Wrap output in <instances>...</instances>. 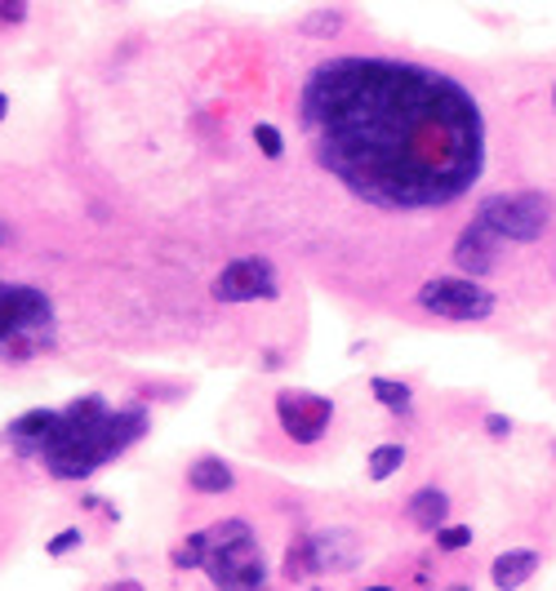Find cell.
<instances>
[{
	"mask_svg": "<svg viewBox=\"0 0 556 591\" xmlns=\"http://www.w3.org/2000/svg\"><path fill=\"white\" fill-rule=\"evenodd\" d=\"M299 121L320 165L379 210H445L485 174L472 89L409 59H326L303 80Z\"/></svg>",
	"mask_w": 556,
	"mask_h": 591,
	"instance_id": "cell-1",
	"label": "cell"
},
{
	"mask_svg": "<svg viewBox=\"0 0 556 591\" xmlns=\"http://www.w3.org/2000/svg\"><path fill=\"white\" fill-rule=\"evenodd\" d=\"M152 414L143 405L112 410L103 397H80L59 414V431L45 445L40 463L59 480H89L99 467L116 463L129 445L148 436Z\"/></svg>",
	"mask_w": 556,
	"mask_h": 591,
	"instance_id": "cell-2",
	"label": "cell"
},
{
	"mask_svg": "<svg viewBox=\"0 0 556 591\" xmlns=\"http://www.w3.org/2000/svg\"><path fill=\"white\" fill-rule=\"evenodd\" d=\"M205 574L214 591H263L267 587V561L250 529V520L227 516L214 529H205Z\"/></svg>",
	"mask_w": 556,
	"mask_h": 591,
	"instance_id": "cell-3",
	"label": "cell"
},
{
	"mask_svg": "<svg viewBox=\"0 0 556 591\" xmlns=\"http://www.w3.org/2000/svg\"><path fill=\"white\" fill-rule=\"evenodd\" d=\"M54 307L36 285H0V356L27 361L50 348Z\"/></svg>",
	"mask_w": 556,
	"mask_h": 591,
	"instance_id": "cell-4",
	"label": "cell"
},
{
	"mask_svg": "<svg viewBox=\"0 0 556 591\" xmlns=\"http://www.w3.org/2000/svg\"><path fill=\"white\" fill-rule=\"evenodd\" d=\"M556 218L552 196L543 191H503V196H485L477 205L472 223H481L490 236H498L503 244H534Z\"/></svg>",
	"mask_w": 556,
	"mask_h": 591,
	"instance_id": "cell-5",
	"label": "cell"
},
{
	"mask_svg": "<svg viewBox=\"0 0 556 591\" xmlns=\"http://www.w3.org/2000/svg\"><path fill=\"white\" fill-rule=\"evenodd\" d=\"M414 303H419L428 316L437 320H454V325H472V320H490L498 299L494 289H485L477 276H432L419 285L414 293Z\"/></svg>",
	"mask_w": 556,
	"mask_h": 591,
	"instance_id": "cell-6",
	"label": "cell"
},
{
	"mask_svg": "<svg viewBox=\"0 0 556 591\" xmlns=\"http://www.w3.org/2000/svg\"><path fill=\"white\" fill-rule=\"evenodd\" d=\"M361 561V543L352 529H312L303 538H294L286 552V578L290 582H307L320 574H348Z\"/></svg>",
	"mask_w": 556,
	"mask_h": 591,
	"instance_id": "cell-7",
	"label": "cell"
},
{
	"mask_svg": "<svg viewBox=\"0 0 556 591\" xmlns=\"http://www.w3.org/2000/svg\"><path fill=\"white\" fill-rule=\"evenodd\" d=\"M276 423H281V431L294 445H316L334 423V401L320 397V391L286 387V391H276Z\"/></svg>",
	"mask_w": 556,
	"mask_h": 591,
	"instance_id": "cell-8",
	"label": "cell"
},
{
	"mask_svg": "<svg viewBox=\"0 0 556 591\" xmlns=\"http://www.w3.org/2000/svg\"><path fill=\"white\" fill-rule=\"evenodd\" d=\"M210 293H214L218 303H258V299H276V293H281V285H276V267H271L267 259L250 254V259H231V263L214 276Z\"/></svg>",
	"mask_w": 556,
	"mask_h": 591,
	"instance_id": "cell-9",
	"label": "cell"
},
{
	"mask_svg": "<svg viewBox=\"0 0 556 591\" xmlns=\"http://www.w3.org/2000/svg\"><path fill=\"white\" fill-rule=\"evenodd\" d=\"M498 250H503L498 236H490L481 223H468V227H463V236L454 240V263H458V272L490 276L494 263H498Z\"/></svg>",
	"mask_w": 556,
	"mask_h": 591,
	"instance_id": "cell-10",
	"label": "cell"
},
{
	"mask_svg": "<svg viewBox=\"0 0 556 591\" xmlns=\"http://www.w3.org/2000/svg\"><path fill=\"white\" fill-rule=\"evenodd\" d=\"M59 414H63V410H27L23 418H14V423L5 427V440H10L18 454L40 458L45 445H50L54 431H59Z\"/></svg>",
	"mask_w": 556,
	"mask_h": 591,
	"instance_id": "cell-11",
	"label": "cell"
},
{
	"mask_svg": "<svg viewBox=\"0 0 556 591\" xmlns=\"http://www.w3.org/2000/svg\"><path fill=\"white\" fill-rule=\"evenodd\" d=\"M405 520L419 533H437L441 525H450V494L441 485H419L405 499Z\"/></svg>",
	"mask_w": 556,
	"mask_h": 591,
	"instance_id": "cell-12",
	"label": "cell"
},
{
	"mask_svg": "<svg viewBox=\"0 0 556 591\" xmlns=\"http://www.w3.org/2000/svg\"><path fill=\"white\" fill-rule=\"evenodd\" d=\"M539 565H543V556H539L534 548H507V552L494 556L490 582H494L498 591H517V587H526V582L539 574Z\"/></svg>",
	"mask_w": 556,
	"mask_h": 591,
	"instance_id": "cell-13",
	"label": "cell"
},
{
	"mask_svg": "<svg viewBox=\"0 0 556 591\" xmlns=\"http://www.w3.org/2000/svg\"><path fill=\"white\" fill-rule=\"evenodd\" d=\"M188 489H192V494H201V499L231 494V489H237V471H231L218 454H205V458H197L188 467Z\"/></svg>",
	"mask_w": 556,
	"mask_h": 591,
	"instance_id": "cell-14",
	"label": "cell"
},
{
	"mask_svg": "<svg viewBox=\"0 0 556 591\" xmlns=\"http://www.w3.org/2000/svg\"><path fill=\"white\" fill-rule=\"evenodd\" d=\"M405 445H401V440H383V445L379 450H369V463H365V476L369 480H375V485H383V480H392L401 467H405Z\"/></svg>",
	"mask_w": 556,
	"mask_h": 591,
	"instance_id": "cell-15",
	"label": "cell"
},
{
	"mask_svg": "<svg viewBox=\"0 0 556 591\" xmlns=\"http://www.w3.org/2000/svg\"><path fill=\"white\" fill-rule=\"evenodd\" d=\"M369 391H375V401L392 414H409V405H414V391L401 378H369Z\"/></svg>",
	"mask_w": 556,
	"mask_h": 591,
	"instance_id": "cell-16",
	"label": "cell"
},
{
	"mask_svg": "<svg viewBox=\"0 0 556 591\" xmlns=\"http://www.w3.org/2000/svg\"><path fill=\"white\" fill-rule=\"evenodd\" d=\"M169 565L174 569H205V529L182 538V543L169 552Z\"/></svg>",
	"mask_w": 556,
	"mask_h": 591,
	"instance_id": "cell-17",
	"label": "cell"
},
{
	"mask_svg": "<svg viewBox=\"0 0 556 591\" xmlns=\"http://www.w3.org/2000/svg\"><path fill=\"white\" fill-rule=\"evenodd\" d=\"M299 32H303V36H339V32H343V14H339V10H316V14L303 18Z\"/></svg>",
	"mask_w": 556,
	"mask_h": 591,
	"instance_id": "cell-18",
	"label": "cell"
},
{
	"mask_svg": "<svg viewBox=\"0 0 556 591\" xmlns=\"http://www.w3.org/2000/svg\"><path fill=\"white\" fill-rule=\"evenodd\" d=\"M254 147H258L267 161H281V156H286V138H281V129L267 125V121L254 125Z\"/></svg>",
	"mask_w": 556,
	"mask_h": 591,
	"instance_id": "cell-19",
	"label": "cell"
},
{
	"mask_svg": "<svg viewBox=\"0 0 556 591\" xmlns=\"http://www.w3.org/2000/svg\"><path fill=\"white\" fill-rule=\"evenodd\" d=\"M432 538L441 552H463V548H472V525H441Z\"/></svg>",
	"mask_w": 556,
	"mask_h": 591,
	"instance_id": "cell-20",
	"label": "cell"
},
{
	"mask_svg": "<svg viewBox=\"0 0 556 591\" xmlns=\"http://www.w3.org/2000/svg\"><path fill=\"white\" fill-rule=\"evenodd\" d=\"M80 543H85V533H80V525H72V529H63V533H54L45 552H50V556H67V552H76Z\"/></svg>",
	"mask_w": 556,
	"mask_h": 591,
	"instance_id": "cell-21",
	"label": "cell"
},
{
	"mask_svg": "<svg viewBox=\"0 0 556 591\" xmlns=\"http://www.w3.org/2000/svg\"><path fill=\"white\" fill-rule=\"evenodd\" d=\"M27 0H0V27H23L27 23Z\"/></svg>",
	"mask_w": 556,
	"mask_h": 591,
	"instance_id": "cell-22",
	"label": "cell"
},
{
	"mask_svg": "<svg viewBox=\"0 0 556 591\" xmlns=\"http://www.w3.org/2000/svg\"><path fill=\"white\" fill-rule=\"evenodd\" d=\"M485 431L494 440H507V436H513V418H507V414H485Z\"/></svg>",
	"mask_w": 556,
	"mask_h": 591,
	"instance_id": "cell-23",
	"label": "cell"
},
{
	"mask_svg": "<svg viewBox=\"0 0 556 591\" xmlns=\"http://www.w3.org/2000/svg\"><path fill=\"white\" fill-rule=\"evenodd\" d=\"M103 591H148V587L138 582V578H116V582H108Z\"/></svg>",
	"mask_w": 556,
	"mask_h": 591,
	"instance_id": "cell-24",
	"label": "cell"
},
{
	"mask_svg": "<svg viewBox=\"0 0 556 591\" xmlns=\"http://www.w3.org/2000/svg\"><path fill=\"white\" fill-rule=\"evenodd\" d=\"M10 116V93H0V121Z\"/></svg>",
	"mask_w": 556,
	"mask_h": 591,
	"instance_id": "cell-25",
	"label": "cell"
},
{
	"mask_svg": "<svg viewBox=\"0 0 556 591\" xmlns=\"http://www.w3.org/2000/svg\"><path fill=\"white\" fill-rule=\"evenodd\" d=\"M450 591H472V587H468V582H458V587H450Z\"/></svg>",
	"mask_w": 556,
	"mask_h": 591,
	"instance_id": "cell-26",
	"label": "cell"
},
{
	"mask_svg": "<svg viewBox=\"0 0 556 591\" xmlns=\"http://www.w3.org/2000/svg\"><path fill=\"white\" fill-rule=\"evenodd\" d=\"M365 591H396V587H365Z\"/></svg>",
	"mask_w": 556,
	"mask_h": 591,
	"instance_id": "cell-27",
	"label": "cell"
},
{
	"mask_svg": "<svg viewBox=\"0 0 556 591\" xmlns=\"http://www.w3.org/2000/svg\"><path fill=\"white\" fill-rule=\"evenodd\" d=\"M552 108H556V85H552Z\"/></svg>",
	"mask_w": 556,
	"mask_h": 591,
	"instance_id": "cell-28",
	"label": "cell"
},
{
	"mask_svg": "<svg viewBox=\"0 0 556 591\" xmlns=\"http://www.w3.org/2000/svg\"><path fill=\"white\" fill-rule=\"evenodd\" d=\"M0 240H5V227H0Z\"/></svg>",
	"mask_w": 556,
	"mask_h": 591,
	"instance_id": "cell-29",
	"label": "cell"
},
{
	"mask_svg": "<svg viewBox=\"0 0 556 591\" xmlns=\"http://www.w3.org/2000/svg\"><path fill=\"white\" fill-rule=\"evenodd\" d=\"M312 591H326V587H312Z\"/></svg>",
	"mask_w": 556,
	"mask_h": 591,
	"instance_id": "cell-30",
	"label": "cell"
}]
</instances>
